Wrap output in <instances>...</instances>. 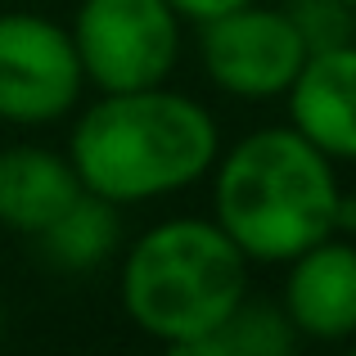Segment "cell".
Segmentation results:
<instances>
[{
	"label": "cell",
	"mask_w": 356,
	"mask_h": 356,
	"mask_svg": "<svg viewBox=\"0 0 356 356\" xmlns=\"http://www.w3.org/2000/svg\"><path fill=\"white\" fill-rule=\"evenodd\" d=\"M248 266L212 217H167L127 243L118 298L140 334L194 352L248 298Z\"/></svg>",
	"instance_id": "3"
},
{
	"label": "cell",
	"mask_w": 356,
	"mask_h": 356,
	"mask_svg": "<svg viewBox=\"0 0 356 356\" xmlns=\"http://www.w3.org/2000/svg\"><path fill=\"white\" fill-rule=\"evenodd\" d=\"M284 298L298 339L312 343H348L356 339V243L348 235H325L284 261Z\"/></svg>",
	"instance_id": "7"
},
{
	"label": "cell",
	"mask_w": 356,
	"mask_h": 356,
	"mask_svg": "<svg viewBox=\"0 0 356 356\" xmlns=\"http://www.w3.org/2000/svg\"><path fill=\"white\" fill-rule=\"evenodd\" d=\"M68 36L86 86H163L181 54V14L167 0H81Z\"/></svg>",
	"instance_id": "4"
},
{
	"label": "cell",
	"mask_w": 356,
	"mask_h": 356,
	"mask_svg": "<svg viewBox=\"0 0 356 356\" xmlns=\"http://www.w3.org/2000/svg\"><path fill=\"white\" fill-rule=\"evenodd\" d=\"M86 72L63 23L27 9L0 14V122L50 127L81 99Z\"/></svg>",
	"instance_id": "5"
},
{
	"label": "cell",
	"mask_w": 356,
	"mask_h": 356,
	"mask_svg": "<svg viewBox=\"0 0 356 356\" xmlns=\"http://www.w3.org/2000/svg\"><path fill=\"white\" fill-rule=\"evenodd\" d=\"M289 99V127L334 163H356V41L307 54Z\"/></svg>",
	"instance_id": "8"
},
{
	"label": "cell",
	"mask_w": 356,
	"mask_h": 356,
	"mask_svg": "<svg viewBox=\"0 0 356 356\" xmlns=\"http://www.w3.org/2000/svg\"><path fill=\"white\" fill-rule=\"evenodd\" d=\"M289 23L298 27L307 54L330 50V45L356 41V9L348 0H289L284 5Z\"/></svg>",
	"instance_id": "12"
},
{
	"label": "cell",
	"mask_w": 356,
	"mask_h": 356,
	"mask_svg": "<svg viewBox=\"0 0 356 356\" xmlns=\"http://www.w3.org/2000/svg\"><path fill=\"white\" fill-rule=\"evenodd\" d=\"M298 343L302 339L293 334L289 316L280 312L275 302H252V298H243L235 312H230V321L221 325L217 334H208L190 356H284V352H293Z\"/></svg>",
	"instance_id": "11"
},
{
	"label": "cell",
	"mask_w": 356,
	"mask_h": 356,
	"mask_svg": "<svg viewBox=\"0 0 356 356\" xmlns=\"http://www.w3.org/2000/svg\"><path fill=\"white\" fill-rule=\"evenodd\" d=\"M86 190L68 154L41 145L0 149V226L18 235H41L77 194Z\"/></svg>",
	"instance_id": "9"
},
{
	"label": "cell",
	"mask_w": 356,
	"mask_h": 356,
	"mask_svg": "<svg viewBox=\"0 0 356 356\" xmlns=\"http://www.w3.org/2000/svg\"><path fill=\"white\" fill-rule=\"evenodd\" d=\"M217 154V118L199 99L167 90V81L140 90H99L68 136V163L77 167L81 185L118 208L199 185Z\"/></svg>",
	"instance_id": "1"
},
{
	"label": "cell",
	"mask_w": 356,
	"mask_h": 356,
	"mask_svg": "<svg viewBox=\"0 0 356 356\" xmlns=\"http://www.w3.org/2000/svg\"><path fill=\"white\" fill-rule=\"evenodd\" d=\"M348 5H352V9H356V0H348Z\"/></svg>",
	"instance_id": "14"
},
{
	"label": "cell",
	"mask_w": 356,
	"mask_h": 356,
	"mask_svg": "<svg viewBox=\"0 0 356 356\" xmlns=\"http://www.w3.org/2000/svg\"><path fill=\"white\" fill-rule=\"evenodd\" d=\"M339 176L293 127H261L212 163V221L248 261L284 266L302 248L339 235Z\"/></svg>",
	"instance_id": "2"
},
{
	"label": "cell",
	"mask_w": 356,
	"mask_h": 356,
	"mask_svg": "<svg viewBox=\"0 0 356 356\" xmlns=\"http://www.w3.org/2000/svg\"><path fill=\"white\" fill-rule=\"evenodd\" d=\"M199 63L221 95L280 99L307 63V45L289 23L284 5H248L199 23Z\"/></svg>",
	"instance_id": "6"
},
{
	"label": "cell",
	"mask_w": 356,
	"mask_h": 356,
	"mask_svg": "<svg viewBox=\"0 0 356 356\" xmlns=\"http://www.w3.org/2000/svg\"><path fill=\"white\" fill-rule=\"evenodd\" d=\"M36 239H41V257L54 270H68V275L95 270L122 248V208L81 190Z\"/></svg>",
	"instance_id": "10"
},
{
	"label": "cell",
	"mask_w": 356,
	"mask_h": 356,
	"mask_svg": "<svg viewBox=\"0 0 356 356\" xmlns=\"http://www.w3.org/2000/svg\"><path fill=\"white\" fill-rule=\"evenodd\" d=\"M167 5L181 14V23H208V18H221V14H230V9H239V5H248V0H167Z\"/></svg>",
	"instance_id": "13"
}]
</instances>
